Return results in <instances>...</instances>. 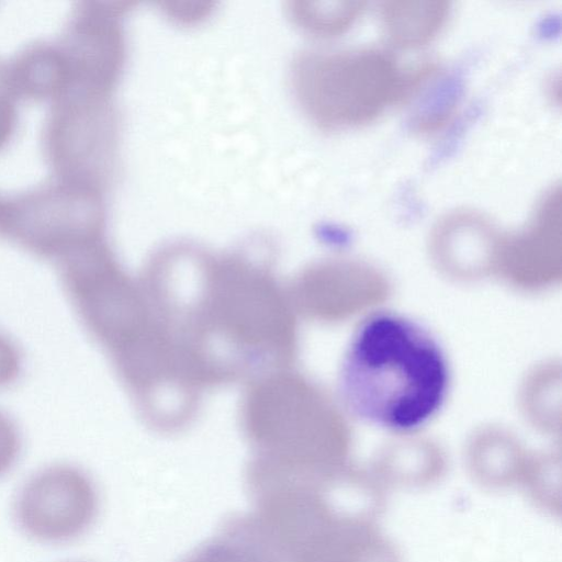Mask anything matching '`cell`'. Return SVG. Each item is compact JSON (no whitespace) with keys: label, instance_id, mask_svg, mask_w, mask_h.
Wrapping results in <instances>:
<instances>
[{"label":"cell","instance_id":"cell-1","mask_svg":"<svg viewBox=\"0 0 562 562\" xmlns=\"http://www.w3.org/2000/svg\"><path fill=\"white\" fill-rule=\"evenodd\" d=\"M273 266L263 239L221 254L171 243L146 260L138 281L150 312L202 390L293 363L294 308Z\"/></svg>","mask_w":562,"mask_h":562},{"label":"cell","instance_id":"cell-2","mask_svg":"<svg viewBox=\"0 0 562 562\" xmlns=\"http://www.w3.org/2000/svg\"><path fill=\"white\" fill-rule=\"evenodd\" d=\"M451 373L437 338L395 312H376L353 330L338 370L344 406L359 420L393 432L426 426L443 407Z\"/></svg>","mask_w":562,"mask_h":562},{"label":"cell","instance_id":"cell-3","mask_svg":"<svg viewBox=\"0 0 562 562\" xmlns=\"http://www.w3.org/2000/svg\"><path fill=\"white\" fill-rule=\"evenodd\" d=\"M437 74L432 63L404 67L386 52L356 48L302 54L292 81L307 115L337 130L367 124L390 106L413 100Z\"/></svg>","mask_w":562,"mask_h":562},{"label":"cell","instance_id":"cell-4","mask_svg":"<svg viewBox=\"0 0 562 562\" xmlns=\"http://www.w3.org/2000/svg\"><path fill=\"white\" fill-rule=\"evenodd\" d=\"M239 425L251 457L247 468L281 475H314L328 446V413L317 390L290 369L247 383Z\"/></svg>","mask_w":562,"mask_h":562},{"label":"cell","instance_id":"cell-5","mask_svg":"<svg viewBox=\"0 0 562 562\" xmlns=\"http://www.w3.org/2000/svg\"><path fill=\"white\" fill-rule=\"evenodd\" d=\"M104 191L52 176L0 194V237L58 262L105 237Z\"/></svg>","mask_w":562,"mask_h":562},{"label":"cell","instance_id":"cell-6","mask_svg":"<svg viewBox=\"0 0 562 562\" xmlns=\"http://www.w3.org/2000/svg\"><path fill=\"white\" fill-rule=\"evenodd\" d=\"M57 263L75 312L109 357L146 328L150 311L139 282L123 269L105 237L77 248Z\"/></svg>","mask_w":562,"mask_h":562},{"label":"cell","instance_id":"cell-7","mask_svg":"<svg viewBox=\"0 0 562 562\" xmlns=\"http://www.w3.org/2000/svg\"><path fill=\"white\" fill-rule=\"evenodd\" d=\"M48 105L42 149L52 176L104 191L115 168L119 139L112 94L70 90Z\"/></svg>","mask_w":562,"mask_h":562},{"label":"cell","instance_id":"cell-8","mask_svg":"<svg viewBox=\"0 0 562 562\" xmlns=\"http://www.w3.org/2000/svg\"><path fill=\"white\" fill-rule=\"evenodd\" d=\"M121 2L81 1L56 38L67 60L71 90L112 94L124 60Z\"/></svg>","mask_w":562,"mask_h":562},{"label":"cell","instance_id":"cell-9","mask_svg":"<svg viewBox=\"0 0 562 562\" xmlns=\"http://www.w3.org/2000/svg\"><path fill=\"white\" fill-rule=\"evenodd\" d=\"M98 495L79 469L58 464L34 475L18 501V517L31 536L45 541L78 537L92 524Z\"/></svg>","mask_w":562,"mask_h":562},{"label":"cell","instance_id":"cell-10","mask_svg":"<svg viewBox=\"0 0 562 562\" xmlns=\"http://www.w3.org/2000/svg\"><path fill=\"white\" fill-rule=\"evenodd\" d=\"M11 85L20 100L48 104L72 89L64 53L55 40H35L5 59Z\"/></svg>","mask_w":562,"mask_h":562},{"label":"cell","instance_id":"cell-11","mask_svg":"<svg viewBox=\"0 0 562 562\" xmlns=\"http://www.w3.org/2000/svg\"><path fill=\"white\" fill-rule=\"evenodd\" d=\"M181 562H281L254 517L234 516Z\"/></svg>","mask_w":562,"mask_h":562},{"label":"cell","instance_id":"cell-12","mask_svg":"<svg viewBox=\"0 0 562 562\" xmlns=\"http://www.w3.org/2000/svg\"><path fill=\"white\" fill-rule=\"evenodd\" d=\"M450 11L447 1H386L380 16L389 40L401 48L431 41L443 27Z\"/></svg>","mask_w":562,"mask_h":562},{"label":"cell","instance_id":"cell-13","mask_svg":"<svg viewBox=\"0 0 562 562\" xmlns=\"http://www.w3.org/2000/svg\"><path fill=\"white\" fill-rule=\"evenodd\" d=\"M363 1L306 2L292 9L295 19L305 29L324 36L344 33L361 16Z\"/></svg>","mask_w":562,"mask_h":562},{"label":"cell","instance_id":"cell-14","mask_svg":"<svg viewBox=\"0 0 562 562\" xmlns=\"http://www.w3.org/2000/svg\"><path fill=\"white\" fill-rule=\"evenodd\" d=\"M435 88L430 94L427 93L426 100L413 112L411 125L418 133H431L440 130L449 122L458 103L456 86L447 85L443 81Z\"/></svg>","mask_w":562,"mask_h":562},{"label":"cell","instance_id":"cell-15","mask_svg":"<svg viewBox=\"0 0 562 562\" xmlns=\"http://www.w3.org/2000/svg\"><path fill=\"white\" fill-rule=\"evenodd\" d=\"M20 103L8 75L5 59L0 57V149L12 139L16 131Z\"/></svg>","mask_w":562,"mask_h":562},{"label":"cell","instance_id":"cell-16","mask_svg":"<svg viewBox=\"0 0 562 562\" xmlns=\"http://www.w3.org/2000/svg\"><path fill=\"white\" fill-rule=\"evenodd\" d=\"M21 450V434L15 420L0 409V475L15 463Z\"/></svg>","mask_w":562,"mask_h":562},{"label":"cell","instance_id":"cell-17","mask_svg":"<svg viewBox=\"0 0 562 562\" xmlns=\"http://www.w3.org/2000/svg\"><path fill=\"white\" fill-rule=\"evenodd\" d=\"M23 358L15 341L0 331V390L10 387L19 380Z\"/></svg>","mask_w":562,"mask_h":562}]
</instances>
